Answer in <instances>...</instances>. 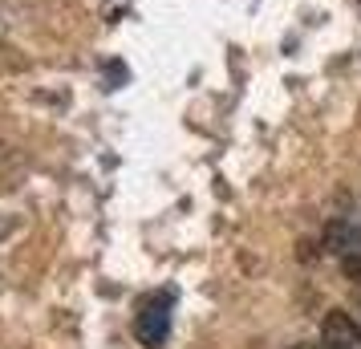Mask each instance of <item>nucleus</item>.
I'll use <instances>...</instances> for the list:
<instances>
[{"mask_svg":"<svg viewBox=\"0 0 361 349\" xmlns=\"http://www.w3.org/2000/svg\"><path fill=\"white\" fill-rule=\"evenodd\" d=\"M134 333H138V341H142V345L159 349L166 341V333H171V305H166L163 297L147 300V305H142V313H138V321H134Z\"/></svg>","mask_w":361,"mask_h":349,"instance_id":"obj_1","label":"nucleus"},{"mask_svg":"<svg viewBox=\"0 0 361 349\" xmlns=\"http://www.w3.org/2000/svg\"><path fill=\"white\" fill-rule=\"evenodd\" d=\"M321 341H325V349H361V325L349 313L333 309L321 321Z\"/></svg>","mask_w":361,"mask_h":349,"instance_id":"obj_2","label":"nucleus"}]
</instances>
